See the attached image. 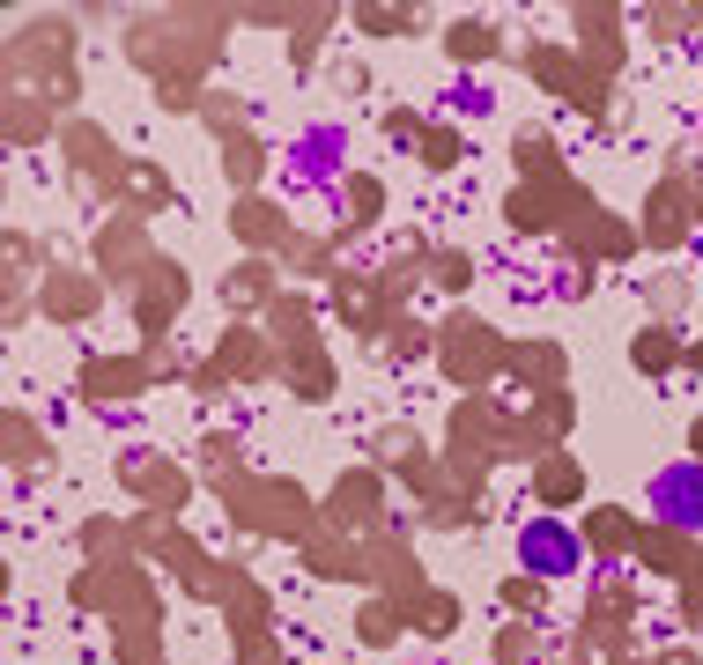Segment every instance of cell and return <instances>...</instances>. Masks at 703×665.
<instances>
[{"instance_id":"cell-1","label":"cell","mask_w":703,"mask_h":665,"mask_svg":"<svg viewBox=\"0 0 703 665\" xmlns=\"http://www.w3.org/2000/svg\"><path fill=\"white\" fill-rule=\"evenodd\" d=\"M645 503L659 511V525L667 533H703V466H667V473H652V489H645Z\"/></svg>"},{"instance_id":"cell-2","label":"cell","mask_w":703,"mask_h":665,"mask_svg":"<svg viewBox=\"0 0 703 665\" xmlns=\"http://www.w3.org/2000/svg\"><path fill=\"white\" fill-rule=\"evenodd\" d=\"M519 562H526V577H571L585 562V547L563 517H533L526 533H519Z\"/></svg>"},{"instance_id":"cell-3","label":"cell","mask_w":703,"mask_h":665,"mask_svg":"<svg viewBox=\"0 0 703 665\" xmlns=\"http://www.w3.org/2000/svg\"><path fill=\"white\" fill-rule=\"evenodd\" d=\"M82 393L89 399H134L141 393V369L134 363H89L82 369Z\"/></svg>"},{"instance_id":"cell-4","label":"cell","mask_w":703,"mask_h":665,"mask_svg":"<svg viewBox=\"0 0 703 665\" xmlns=\"http://www.w3.org/2000/svg\"><path fill=\"white\" fill-rule=\"evenodd\" d=\"M541 495H548V503H578V495H585V473L571 466V459H548V466H541Z\"/></svg>"},{"instance_id":"cell-5","label":"cell","mask_w":703,"mask_h":665,"mask_svg":"<svg viewBox=\"0 0 703 665\" xmlns=\"http://www.w3.org/2000/svg\"><path fill=\"white\" fill-rule=\"evenodd\" d=\"M363 636H371V643H393V636H401V607H385V599H377L371 614H363Z\"/></svg>"},{"instance_id":"cell-6","label":"cell","mask_w":703,"mask_h":665,"mask_svg":"<svg viewBox=\"0 0 703 665\" xmlns=\"http://www.w3.org/2000/svg\"><path fill=\"white\" fill-rule=\"evenodd\" d=\"M437 281H445V289H467V281H475V259H467V251H437Z\"/></svg>"},{"instance_id":"cell-7","label":"cell","mask_w":703,"mask_h":665,"mask_svg":"<svg viewBox=\"0 0 703 665\" xmlns=\"http://www.w3.org/2000/svg\"><path fill=\"white\" fill-rule=\"evenodd\" d=\"M259 207H267V200H245V215H237V229H245L252 245H267V237H281V222H267Z\"/></svg>"},{"instance_id":"cell-8","label":"cell","mask_w":703,"mask_h":665,"mask_svg":"<svg viewBox=\"0 0 703 665\" xmlns=\"http://www.w3.org/2000/svg\"><path fill=\"white\" fill-rule=\"evenodd\" d=\"M371 495H377V481H371V473H355L349 489H341V517H363V511H371Z\"/></svg>"},{"instance_id":"cell-9","label":"cell","mask_w":703,"mask_h":665,"mask_svg":"<svg viewBox=\"0 0 703 665\" xmlns=\"http://www.w3.org/2000/svg\"><path fill=\"white\" fill-rule=\"evenodd\" d=\"M377 562H385V584H415V555H407V547H393V555H377Z\"/></svg>"},{"instance_id":"cell-10","label":"cell","mask_w":703,"mask_h":665,"mask_svg":"<svg viewBox=\"0 0 703 665\" xmlns=\"http://www.w3.org/2000/svg\"><path fill=\"white\" fill-rule=\"evenodd\" d=\"M423 155L437 163V171H445V163H459V133H429V141H423Z\"/></svg>"},{"instance_id":"cell-11","label":"cell","mask_w":703,"mask_h":665,"mask_svg":"<svg viewBox=\"0 0 703 665\" xmlns=\"http://www.w3.org/2000/svg\"><path fill=\"white\" fill-rule=\"evenodd\" d=\"M423 629H429V636H445V629H452V621H459V607H452V599H429V607H423Z\"/></svg>"},{"instance_id":"cell-12","label":"cell","mask_w":703,"mask_h":665,"mask_svg":"<svg viewBox=\"0 0 703 665\" xmlns=\"http://www.w3.org/2000/svg\"><path fill=\"white\" fill-rule=\"evenodd\" d=\"M497 37H489V23H459V52H489Z\"/></svg>"},{"instance_id":"cell-13","label":"cell","mask_w":703,"mask_h":665,"mask_svg":"<svg viewBox=\"0 0 703 665\" xmlns=\"http://www.w3.org/2000/svg\"><path fill=\"white\" fill-rule=\"evenodd\" d=\"M637 355H645V369H659L667 355H674V347H667V333H645V347H637Z\"/></svg>"},{"instance_id":"cell-14","label":"cell","mask_w":703,"mask_h":665,"mask_svg":"<svg viewBox=\"0 0 703 665\" xmlns=\"http://www.w3.org/2000/svg\"><path fill=\"white\" fill-rule=\"evenodd\" d=\"M696 451H703V421H696Z\"/></svg>"},{"instance_id":"cell-15","label":"cell","mask_w":703,"mask_h":665,"mask_svg":"<svg viewBox=\"0 0 703 665\" xmlns=\"http://www.w3.org/2000/svg\"><path fill=\"white\" fill-rule=\"evenodd\" d=\"M696 369H703V347H696Z\"/></svg>"}]
</instances>
